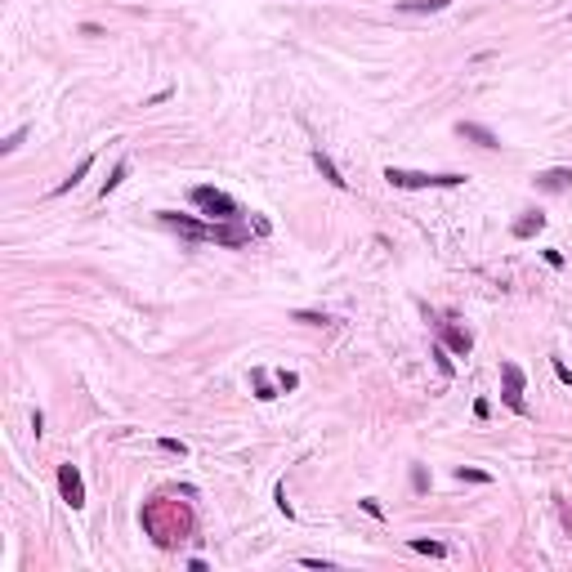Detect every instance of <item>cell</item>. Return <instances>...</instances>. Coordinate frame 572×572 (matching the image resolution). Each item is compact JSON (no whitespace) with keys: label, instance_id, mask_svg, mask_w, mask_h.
<instances>
[{"label":"cell","instance_id":"1","mask_svg":"<svg viewBox=\"0 0 572 572\" xmlns=\"http://www.w3.org/2000/svg\"><path fill=\"white\" fill-rule=\"evenodd\" d=\"M385 179L394 188H461L465 175H425V170H403V166H389Z\"/></svg>","mask_w":572,"mask_h":572},{"label":"cell","instance_id":"2","mask_svg":"<svg viewBox=\"0 0 572 572\" xmlns=\"http://www.w3.org/2000/svg\"><path fill=\"white\" fill-rule=\"evenodd\" d=\"M193 206H202L211 219H237V202L228 193H219V188H193Z\"/></svg>","mask_w":572,"mask_h":572},{"label":"cell","instance_id":"3","mask_svg":"<svg viewBox=\"0 0 572 572\" xmlns=\"http://www.w3.org/2000/svg\"><path fill=\"white\" fill-rule=\"evenodd\" d=\"M59 492L72 510L85 505V483H81V470H76V465H59Z\"/></svg>","mask_w":572,"mask_h":572},{"label":"cell","instance_id":"4","mask_svg":"<svg viewBox=\"0 0 572 572\" xmlns=\"http://www.w3.org/2000/svg\"><path fill=\"white\" fill-rule=\"evenodd\" d=\"M161 224L179 228V233L193 237V242H215V224L206 228V224H197V219H188V215H175V211H161Z\"/></svg>","mask_w":572,"mask_h":572},{"label":"cell","instance_id":"5","mask_svg":"<svg viewBox=\"0 0 572 572\" xmlns=\"http://www.w3.org/2000/svg\"><path fill=\"white\" fill-rule=\"evenodd\" d=\"M501 376H505V407L523 416V412H528V403H523V371L514 367V362H505Z\"/></svg>","mask_w":572,"mask_h":572},{"label":"cell","instance_id":"6","mask_svg":"<svg viewBox=\"0 0 572 572\" xmlns=\"http://www.w3.org/2000/svg\"><path fill=\"white\" fill-rule=\"evenodd\" d=\"M456 135L470 139V143H479V148H501V139L492 135L488 126H479V121H461V126H456Z\"/></svg>","mask_w":572,"mask_h":572},{"label":"cell","instance_id":"7","mask_svg":"<svg viewBox=\"0 0 572 572\" xmlns=\"http://www.w3.org/2000/svg\"><path fill=\"white\" fill-rule=\"evenodd\" d=\"M537 188H541V193H564V188H572V170H564V166L541 170V175H537Z\"/></svg>","mask_w":572,"mask_h":572},{"label":"cell","instance_id":"8","mask_svg":"<svg viewBox=\"0 0 572 572\" xmlns=\"http://www.w3.org/2000/svg\"><path fill=\"white\" fill-rule=\"evenodd\" d=\"M313 166L322 170V179H327V184H336V188H345V184H349V179L340 175V166H336V161H331V157H327V152H322V148L313 152Z\"/></svg>","mask_w":572,"mask_h":572},{"label":"cell","instance_id":"9","mask_svg":"<svg viewBox=\"0 0 572 572\" xmlns=\"http://www.w3.org/2000/svg\"><path fill=\"white\" fill-rule=\"evenodd\" d=\"M452 0H398V9L403 14H438V9H447Z\"/></svg>","mask_w":572,"mask_h":572},{"label":"cell","instance_id":"10","mask_svg":"<svg viewBox=\"0 0 572 572\" xmlns=\"http://www.w3.org/2000/svg\"><path fill=\"white\" fill-rule=\"evenodd\" d=\"M541 228H546V215H541V211H528L519 224H514V237H532V233H541Z\"/></svg>","mask_w":572,"mask_h":572},{"label":"cell","instance_id":"11","mask_svg":"<svg viewBox=\"0 0 572 572\" xmlns=\"http://www.w3.org/2000/svg\"><path fill=\"white\" fill-rule=\"evenodd\" d=\"M90 166H94V157H81V161H76V170H72V175H68V179H63V184H59V188H54V193H72V188H76V184H81V179H85V175H90Z\"/></svg>","mask_w":572,"mask_h":572},{"label":"cell","instance_id":"12","mask_svg":"<svg viewBox=\"0 0 572 572\" xmlns=\"http://www.w3.org/2000/svg\"><path fill=\"white\" fill-rule=\"evenodd\" d=\"M215 242H224V246H242V242H246V233H242V228H233L228 219H219V224H215Z\"/></svg>","mask_w":572,"mask_h":572},{"label":"cell","instance_id":"13","mask_svg":"<svg viewBox=\"0 0 572 572\" xmlns=\"http://www.w3.org/2000/svg\"><path fill=\"white\" fill-rule=\"evenodd\" d=\"M443 331H447V345H452V349H456V354H461V358H465V354H470V349H474L470 331H461V327H443Z\"/></svg>","mask_w":572,"mask_h":572},{"label":"cell","instance_id":"14","mask_svg":"<svg viewBox=\"0 0 572 572\" xmlns=\"http://www.w3.org/2000/svg\"><path fill=\"white\" fill-rule=\"evenodd\" d=\"M412 550H416V555H429V559H443L447 555L443 541H425V537H412Z\"/></svg>","mask_w":572,"mask_h":572},{"label":"cell","instance_id":"15","mask_svg":"<svg viewBox=\"0 0 572 572\" xmlns=\"http://www.w3.org/2000/svg\"><path fill=\"white\" fill-rule=\"evenodd\" d=\"M126 175H130V161H117V166H112V175L103 179V197H108V193H112V188H117Z\"/></svg>","mask_w":572,"mask_h":572},{"label":"cell","instance_id":"16","mask_svg":"<svg viewBox=\"0 0 572 572\" xmlns=\"http://www.w3.org/2000/svg\"><path fill=\"white\" fill-rule=\"evenodd\" d=\"M291 318H295V322H304V327H322V322H327L322 313H313V309H295Z\"/></svg>","mask_w":572,"mask_h":572},{"label":"cell","instance_id":"17","mask_svg":"<svg viewBox=\"0 0 572 572\" xmlns=\"http://www.w3.org/2000/svg\"><path fill=\"white\" fill-rule=\"evenodd\" d=\"M23 139H27V130H14V135L0 143V152H5V157H9V152H18V143H23Z\"/></svg>","mask_w":572,"mask_h":572},{"label":"cell","instance_id":"18","mask_svg":"<svg viewBox=\"0 0 572 572\" xmlns=\"http://www.w3.org/2000/svg\"><path fill=\"white\" fill-rule=\"evenodd\" d=\"M161 452H170V456H184V452H188V447H184V443H179V438H161Z\"/></svg>","mask_w":572,"mask_h":572},{"label":"cell","instance_id":"19","mask_svg":"<svg viewBox=\"0 0 572 572\" xmlns=\"http://www.w3.org/2000/svg\"><path fill=\"white\" fill-rule=\"evenodd\" d=\"M434 362H438V371H443V376H452V358H447V349H434Z\"/></svg>","mask_w":572,"mask_h":572},{"label":"cell","instance_id":"20","mask_svg":"<svg viewBox=\"0 0 572 572\" xmlns=\"http://www.w3.org/2000/svg\"><path fill=\"white\" fill-rule=\"evenodd\" d=\"M456 479H470V483H488V474H483V470H465V465H461V470H456Z\"/></svg>","mask_w":572,"mask_h":572},{"label":"cell","instance_id":"21","mask_svg":"<svg viewBox=\"0 0 572 572\" xmlns=\"http://www.w3.org/2000/svg\"><path fill=\"white\" fill-rule=\"evenodd\" d=\"M412 488H416V492L429 488V474H425V470H412Z\"/></svg>","mask_w":572,"mask_h":572},{"label":"cell","instance_id":"22","mask_svg":"<svg viewBox=\"0 0 572 572\" xmlns=\"http://www.w3.org/2000/svg\"><path fill=\"white\" fill-rule=\"evenodd\" d=\"M278 385H282V389H295V385H300V376H295V371H282Z\"/></svg>","mask_w":572,"mask_h":572},{"label":"cell","instance_id":"23","mask_svg":"<svg viewBox=\"0 0 572 572\" xmlns=\"http://www.w3.org/2000/svg\"><path fill=\"white\" fill-rule=\"evenodd\" d=\"M555 376L564 380V385H572V367H564V362H555Z\"/></svg>","mask_w":572,"mask_h":572}]
</instances>
